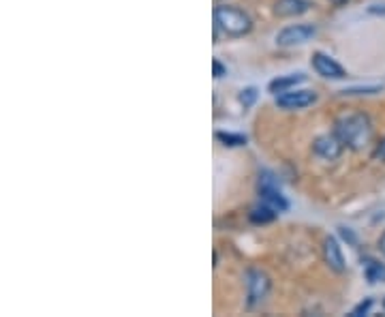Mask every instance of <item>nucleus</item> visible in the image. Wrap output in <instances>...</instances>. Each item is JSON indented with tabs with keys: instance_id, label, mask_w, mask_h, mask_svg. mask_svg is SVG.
Returning a JSON list of instances; mask_svg holds the SVG:
<instances>
[{
	"instance_id": "f257e3e1",
	"label": "nucleus",
	"mask_w": 385,
	"mask_h": 317,
	"mask_svg": "<svg viewBox=\"0 0 385 317\" xmlns=\"http://www.w3.org/2000/svg\"><path fill=\"white\" fill-rule=\"evenodd\" d=\"M334 133L342 140V144L360 150L364 148L372 137V125L366 114H345L336 121Z\"/></svg>"
},
{
	"instance_id": "f03ea898",
	"label": "nucleus",
	"mask_w": 385,
	"mask_h": 317,
	"mask_svg": "<svg viewBox=\"0 0 385 317\" xmlns=\"http://www.w3.org/2000/svg\"><path fill=\"white\" fill-rule=\"evenodd\" d=\"M214 24L229 36H242V34L250 32V28H252L250 18L242 9L229 7V5H221L214 9Z\"/></svg>"
},
{
	"instance_id": "7ed1b4c3",
	"label": "nucleus",
	"mask_w": 385,
	"mask_h": 317,
	"mask_svg": "<svg viewBox=\"0 0 385 317\" xmlns=\"http://www.w3.org/2000/svg\"><path fill=\"white\" fill-rule=\"evenodd\" d=\"M259 197H262V202H266L268 206H272L278 213H283V210L289 208L285 195L281 193V187H278L276 176L270 174V172H264L259 176Z\"/></svg>"
},
{
	"instance_id": "20e7f679",
	"label": "nucleus",
	"mask_w": 385,
	"mask_h": 317,
	"mask_svg": "<svg viewBox=\"0 0 385 317\" xmlns=\"http://www.w3.org/2000/svg\"><path fill=\"white\" fill-rule=\"evenodd\" d=\"M315 26L311 24H295V26H287L278 32L276 43L283 48H291V46H302L315 36Z\"/></svg>"
},
{
	"instance_id": "39448f33",
	"label": "nucleus",
	"mask_w": 385,
	"mask_h": 317,
	"mask_svg": "<svg viewBox=\"0 0 385 317\" xmlns=\"http://www.w3.org/2000/svg\"><path fill=\"white\" fill-rule=\"evenodd\" d=\"M270 292V279L262 270H250L248 272V304L255 306L262 302Z\"/></svg>"
},
{
	"instance_id": "423d86ee",
	"label": "nucleus",
	"mask_w": 385,
	"mask_h": 317,
	"mask_svg": "<svg viewBox=\"0 0 385 317\" xmlns=\"http://www.w3.org/2000/svg\"><path fill=\"white\" fill-rule=\"evenodd\" d=\"M317 101V95L313 90H287L283 95H276V105L283 109H299L313 105Z\"/></svg>"
},
{
	"instance_id": "0eeeda50",
	"label": "nucleus",
	"mask_w": 385,
	"mask_h": 317,
	"mask_svg": "<svg viewBox=\"0 0 385 317\" xmlns=\"http://www.w3.org/2000/svg\"><path fill=\"white\" fill-rule=\"evenodd\" d=\"M313 148H315V152L321 158H325V161H336V158L342 154V148H345V144H342V140L336 133H332V135L317 137L315 144H313Z\"/></svg>"
},
{
	"instance_id": "6e6552de",
	"label": "nucleus",
	"mask_w": 385,
	"mask_h": 317,
	"mask_svg": "<svg viewBox=\"0 0 385 317\" xmlns=\"http://www.w3.org/2000/svg\"><path fill=\"white\" fill-rule=\"evenodd\" d=\"M313 67L319 75L327 77V79H345L347 77V71L342 69L334 58L321 54V52H315L313 54Z\"/></svg>"
},
{
	"instance_id": "1a4fd4ad",
	"label": "nucleus",
	"mask_w": 385,
	"mask_h": 317,
	"mask_svg": "<svg viewBox=\"0 0 385 317\" xmlns=\"http://www.w3.org/2000/svg\"><path fill=\"white\" fill-rule=\"evenodd\" d=\"M323 255H325V262L330 264V268L334 272H345V255H342V249L338 245V241L334 236L325 238V245H323Z\"/></svg>"
},
{
	"instance_id": "9d476101",
	"label": "nucleus",
	"mask_w": 385,
	"mask_h": 317,
	"mask_svg": "<svg viewBox=\"0 0 385 317\" xmlns=\"http://www.w3.org/2000/svg\"><path fill=\"white\" fill-rule=\"evenodd\" d=\"M306 9H309L306 0H276V5H274V13L281 18L302 15V13H306Z\"/></svg>"
},
{
	"instance_id": "9b49d317",
	"label": "nucleus",
	"mask_w": 385,
	"mask_h": 317,
	"mask_svg": "<svg viewBox=\"0 0 385 317\" xmlns=\"http://www.w3.org/2000/svg\"><path fill=\"white\" fill-rule=\"evenodd\" d=\"M302 82H306V75H304V73H293V75H285V77L272 79L268 88H270L272 95H283V93L291 90L293 86L302 84Z\"/></svg>"
},
{
	"instance_id": "f8f14e48",
	"label": "nucleus",
	"mask_w": 385,
	"mask_h": 317,
	"mask_svg": "<svg viewBox=\"0 0 385 317\" xmlns=\"http://www.w3.org/2000/svg\"><path fill=\"white\" fill-rule=\"evenodd\" d=\"M276 213H278V210H274L272 206H268L266 202H262V206H255V208L250 210V221L257 223V225L272 223V221L276 219Z\"/></svg>"
},
{
	"instance_id": "ddd939ff",
	"label": "nucleus",
	"mask_w": 385,
	"mask_h": 317,
	"mask_svg": "<svg viewBox=\"0 0 385 317\" xmlns=\"http://www.w3.org/2000/svg\"><path fill=\"white\" fill-rule=\"evenodd\" d=\"M364 270H366V279H368V283L385 281V266H383V264H379V262H374V259H366Z\"/></svg>"
},
{
	"instance_id": "4468645a",
	"label": "nucleus",
	"mask_w": 385,
	"mask_h": 317,
	"mask_svg": "<svg viewBox=\"0 0 385 317\" xmlns=\"http://www.w3.org/2000/svg\"><path fill=\"white\" fill-rule=\"evenodd\" d=\"M217 140L223 142V146H229V148L246 146V135H240V133H225V131H219V133H217Z\"/></svg>"
},
{
	"instance_id": "2eb2a0df",
	"label": "nucleus",
	"mask_w": 385,
	"mask_h": 317,
	"mask_svg": "<svg viewBox=\"0 0 385 317\" xmlns=\"http://www.w3.org/2000/svg\"><path fill=\"white\" fill-rule=\"evenodd\" d=\"M257 88H246V90H242V95H240V103L244 105V107H250L255 101H257Z\"/></svg>"
},
{
	"instance_id": "dca6fc26",
	"label": "nucleus",
	"mask_w": 385,
	"mask_h": 317,
	"mask_svg": "<svg viewBox=\"0 0 385 317\" xmlns=\"http://www.w3.org/2000/svg\"><path fill=\"white\" fill-rule=\"evenodd\" d=\"M370 306H372V300H370V298H368V300H364V302H360V304H358V306H356V309H353V311H351V315H353V317H360V315H366V313H368V309H370Z\"/></svg>"
},
{
	"instance_id": "f3484780",
	"label": "nucleus",
	"mask_w": 385,
	"mask_h": 317,
	"mask_svg": "<svg viewBox=\"0 0 385 317\" xmlns=\"http://www.w3.org/2000/svg\"><path fill=\"white\" fill-rule=\"evenodd\" d=\"M225 73H227V69H225V67L221 65V60H217V58H214V60H212V75L219 79V77H223Z\"/></svg>"
},
{
	"instance_id": "a211bd4d",
	"label": "nucleus",
	"mask_w": 385,
	"mask_h": 317,
	"mask_svg": "<svg viewBox=\"0 0 385 317\" xmlns=\"http://www.w3.org/2000/svg\"><path fill=\"white\" fill-rule=\"evenodd\" d=\"M374 156L381 158V161H385V140H383V142L379 144V148L374 150Z\"/></svg>"
},
{
	"instance_id": "6ab92c4d",
	"label": "nucleus",
	"mask_w": 385,
	"mask_h": 317,
	"mask_svg": "<svg viewBox=\"0 0 385 317\" xmlns=\"http://www.w3.org/2000/svg\"><path fill=\"white\" fill-rule=\"evenodd\" d=\"M379 249H381V253L385 255V234L381 236V241H379Z\"/></svg>"
},
{
	"instance_id": "aec40b11",
	"label": "nucleus",
	"mask_w": 385,
	"mask_h": 317,
	"mask_svg": "<svg viewBox=\"0 0 385 317\" xmlns=\"http://www.w3.org/2000/svg\"><path fill=\"white\" fill-rule=\"evenodd\" d=\"M332 3H334L336 7H342V5H345V3H347V0H332Z\"/></svg>"
},
{
	"instance_id": "412c9836",
	"label": "nucleus",
	"mask_w": 385,
	"mask_h": 317,
	"mask_svg": "<svg viewBox=\"0 0 385 317\" xmlns=\"http://www.w3.org/2000/svg\"><path fill=\"white\" fill-rule=\"evenodd\" d=\"M383 309H385V300H383Z\"/></svg>"
}]
</instances>
